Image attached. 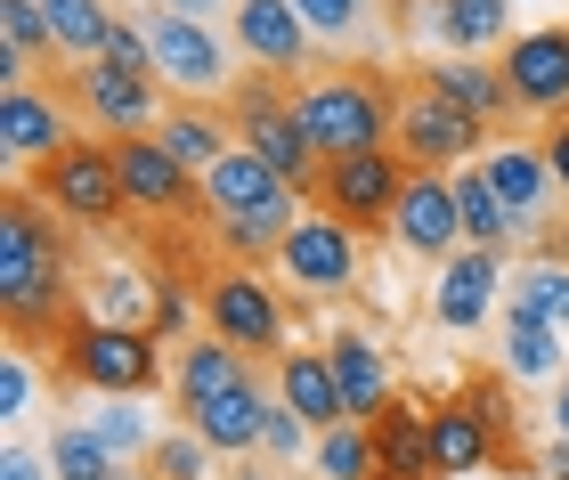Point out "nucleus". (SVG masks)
<instances>
[{
	"label": "nucleus",
	"mask_w": 569,
	"mask_h": 480,
	"mask_svg": "<svg viewBox=\"0 0 569 480\" xmlns=\"http://www.w3.org/2000/svg\"><path fill=\"white\" fill-rule=\"evenodd\" d=\"M0 310H9V342H58V326L73 318V252L24 171L0 196Z\"/></svg>",
	"instance_id": "nucleus-1"
},
{
	"label": "nucleus",
	"mask_w": 569,
	"mask_h": 480,
	"mask_svg": "<svg viewBox=\"0 0 569 480\" xmlns=\"http://www.w3.org/2000/svg\"><path fill=\"white\" fill-rule=\"evenodd\" d=\"M203 212L220 220V237H228L237 261H261V252H277L284 229H293L301 188L284 180L277 163H261L252 147H228V156L203 171Z\"/></svg>",
	"instance_id": "nucleus-2"
},
{
	"label": "nucleus",
	"mask_w": 569,
	"mask_h": 480,
	"mask_svg": "<svg viewBox=\"0 0 569 480\" xmlns=\"http://www.w3.org/2000/svg\"><path fill=\"white\" fill-rule=\"evenodd\" d=\"M301 114V131L318 156H358V147H382L399 131V73H318V82H293L284 90Z\"/></svg>",
	"instance_id": "nucleus-3"
},
{
	"label": "nucleus",
	"mask_w": 569,
	"mask_h": 480,
	"mask_svg": "<svg viewBox=\"0 0 569 480\" xmlns=\"http://www.w3.org/2000/svg\"><path fill=\"white\" fill-rule=\"evenodd\" d=\"M33 196L58 220H73V229H114L122 212H131V196H122V171H114V139H66L58 156H41L33 171Z\"/></svg>",
	"instance_id": "nucleus-4"
},
{
	"label": "nucleus",
	"mask_w": 569,
	"mask_h": 480,
	"mask_svg": "<svg viewBox=\"0 0 569 480\" xmlns=\"http://www.w3.org/2000/svg\"><path fill=\"white\" fill-rule=\"evenodd\" d=\"M58 374L82 391H147L163 359H154V326H122V318H66L58 326Z\"/></svg>",
	"instance_id": "nucleus-5"
},
{
	"label": "nucleus",
	"mask_w": 569,
	"mask_h": 480,
	"mask_svg": "<svg viewBox=\"0 0 569 480\" xmlns=\"http://www.w3.org/2000/svg\"><path fill=\"white\" fill-rule=\"evenodd\" d=\"M480 139H488V122H480L472 107H456V98L439 90L431 73H399V131H391V147H399L407 163L456 171Z\"/></svg>",
	"instance_id": "nucleus-6"
},
{
	"label": "nucleus",
	"mask_w": 569,
	"mask_h": 480,
	"mask_svg": "<svg viewBox=\"0 0 569 480\" xmlns=\"http://www.w3.org/2000/svg\"><path fill=\"white\" fill-rule=\"evenodd\" d=\"M399 188H407V156L399 147H358V156H326L318 171V204L358 237H382L399 212Z\"/></svg>",
	"instance_id": "nucleus-7"
},
{
	"label": "nucleus",
	"mask_w": 569,
	"mask_h": 480,
	"mask_svg": "<svg viewBox=\"0 0 569 480\" xmlns=\"http://www.w3.org/2000/svg\"><path fill=\"white\" fill-rule=\"evenodd\" d=\"M228 122H237V139H244L261 163H277V171H284V180H293L301 196H318V171H326V156L309 147L301 114H293V98H284L277 82H244L237 98H228Z\"/></svg>",
	"instance_id": "nucleus-8"
},
{
	"label": "nucleus",
	"mask_w": 569,
	"mask_h": 480,
	"mask_svg": "<svg viewBox=\"0 0 569 480\" xmlns=\"http://www.w3.org/2000/svg\"><path fill=\"white\" fill-rule=\"evenodd\" d=\"M203 326H212L220 342H237L252 367H261V359H284V301L252 277V261L212 269V286H203Z\"/></svg>",
	"instance_id": "nucleus-9"
},
{
	"label": "nucleus",
	"mask_w": 569,
	"mask_h": 480,
	"mask_svg": "<svg viewBox=\"0 0 569 480\" xmlns=\"http://www.w3.org/2000/svg\"><path fill=\"white\" fill-rule=\"evenodd\" d=\"M277 269L293 277V286H301L309 301L350 293V286H358V229H342L333 212H309V220H293V229H284Z\"/></svg>",
	"instance_id": "nucleus-10"
},
{
	"label": "nucleus",
	"mask_w": 569,
	"mask_h": 480,
	"mask_svg": "<svg viewBox=\"0 0 569 480\" xmlns=\"http://www.w3.org/2000/svg\"><path fill=\"white\" fill-rule=\"evenodd\" d=\"M391 237L423 261H448L463 244V204H456V171L439 163H407V188H399V212H391Z\"/></svg>",
	"instance_id": "nucleus-11"
},
{
	"label": "nucleus",
	"mask_w": 569,
	"mask_h": 480,
	"mask_svg": "<svg viewBox=\"0 0 569 480\" xmlns=\"http://www.w3.org/2000/svg\"><path fill=\"white\" fill-rule=\"evenodd\" d=\"M114 139V171H122V196H131L139 212H203V180L188 163L171 156L163 139H147V131H107Z\"/></svg>",
	"instance_id": "nucleus-12"
},
{
	"label": "nucleus",
	"mask_w": 569,
	"mask_h": 480,
	"mask_svg": "<svg viewBox=\"0 0 569 480\" xmlns=\"http://www.w3.org/2000/svg\"><path fill=\"white\" fill-rule=\"evenodd\" d=\"M154 82H163V73H122L107 58H90V66L66 73V107H82L98 131H147L154 122Z\"/></svg>",
	"instance_id": "nucleus-13"
},
{
	"label": "nucleus",
	"mask_w": 569,
	"mask_h": 480,
	"mask_svg": "<svg viewBox=\"0 0 569 480\" xmlns=\"http://www.w3.org/2000/svg\"><path fill=\"white\" fill-rule=\"evenodd\" d=\"M147 49H154V73L179 82V90H220V82H228V41H220L203 17L163 9V17L147 24Z\"/></svg>",
	"instance_id": "nucleus-14"
},
{
	"label": "nucleus",
	"mask_w": 569,
	"mask_h": 480,
	"mask_svg": "<svg viewBox=\"0 0 569 480\" xmlns=\"http://www.w3.org/2000/svg\"><path fill=\"white\" fill-rule=\"evenodd\" d=\"M505 82L521 114H569V24H546V33H521L505 49Z\"/></svg>",
	"instance_id": "nucleus-15"
},
{
	"label": "nucleus",
	"mask_w": 569,
	"mask_h": 480,
	"mask_svg": "<svg viewBox=\"0 0 569 480\" xmlns=\"http://www.w3.org/2000/svg\"><path fill=\"white\" fill-rule=\"evenodd\" d=\"M488 180H497L512 229H521V237H546V212H553V196H561L553 163H546V139H537V147H521V139H512V147H488Z\"/></svg>",
	"instance_id": "nucleus-16"
},
{
	"label": "nucleus",
	"mask_w": 569,
	"mask_h": 480,
	"mask_svg": "<svg viewBox=\"0 0 569 480\" xmlns=\"http://www.w3.org/2000/svg\"><path fill=\"white\" fill-rule=\"evenodd\" d=\"M73 131H66V107L58 98H41L33 82L0 90V156H9V171H33L41 156H58Z\"/></svg>",
	"instance_id": "nucleus-17"
},
{
	"label": "nucleus",
	"mask_w": 569,
	"mask_h": 480,
	"mask_svg": "<svg viewBox=\"0 0 569 480\" xmlns=\"http://www.w3.org/2000/svg\"><path fill=\"white\" fill-rule=\"evenodd\" d=\"M237 49L261 73H301L309 58V17L293 0H237Z\"/></svg>",
	"instance_id": "nucleus-18"
},
{
	"label": "nucleus",
	"mask_w": 569,
	"mask_h": 480,
	"mask_svg": "<svg viewBox=\"0 0 569 480\" xmlns=\"http://www.w3.org/2000/svg\"><path fill=\"white\" fill-rule=\"evenodd\" d=\"M497 277H505V252H488V244H456L448 261H439V286H431L439 326H480V318H488V301H497Z\"/></svg>",
	"instance_id": "nucleus-19"
},
{
	"label": "nucleus",
	"mask_w": 569,
	"mask_h": 480,
	"mask_svg": "<svg viewBox=\"0 0 569 480\" xmlns=\"http://www.w3.org/2000/svg\"><path fill=\"white\" fill-rule=\"evenodd\" d=\"M375 480H439L431 423H423L416 399H382L375 408Z\"/></svg>",
	"instance_id": "nucleus-20"
},
{
	"label": "nucleus",
	"mask_w": 569,
	"mask_h": 480,
	"mask_svg": "<svg viewBox=\"0 0 569 480\" xmlns=\"http://www.w3.org/2000/svg\"><path fill=\"white\" fill-rule=\"evenodd\" d=\"M277 399L309 423V432H326V423H342V416H350L342 374H333L326 350H284V359H277Z\"/></svg>",
	"instance_id": "nucleus-21"
},
{
	"label": "nucleus",
	"mask_w": 569,
	"mask_h": 480,
	"mask_svg": "<svg viewBox=\"0 0 569 480\" xmlns=\"http://www.w3.org/2000/svg\"><path fill=\"white\" fill-rule=\"evenodd\" d=\"M188 423L212 440V457H244V448H261V432H269V399H261V383H237V391L188 408Z\"/></svg>",
	"instance_id": "nucleus-22"
},
{
	"label": "nucleus",
	"mask_w": 569,
	"mask_h": 480,
	"mask_svg": "<svg viewBox=\"0 0 569 480\" xmlns=\"http://www.w3.org/2000/svg\"><path fill=\"white\" fill-rule=\"evenodd\" d=\"M326 359H333V374H342L350 416H367V423H375V408L391 399V367H382V350L358 334V326H342V334H326Z\"/></svg>",
	"instance_id": "nucleus-23"
},
{
	"label": "nucleus",
	"mask_w": 569,
	"mask_h": 480,
	"mask_svg": "<svg viewBox=\"0 0 569 480\" xmlns=\"http://www.w3.org/2000/svg\"><path fill=\"white\" fill-rule=\"evenodd\" d=\"M237 383H252V359L237 342H188V359H179V374H171V391H179V408H203V399H220V391H237Z\"/></svg>",
	"instance_id": "nucleus-24"
},
{
	"label": "nucleus",
	"mask_w": 569,
	"mask_h": 480,
	"mask_svg": "<svg viewBox=\"0 0 569 480\" xmlns=\"http://www.w3.org/2000/svg\"><path fill=\"white\" fill-rule=\"evenodd\" d=\"M512 24V0H431V33L448 41V58H480Z\"/></svg>",
	"instance_id": "nucleus-25"
},
{
	"label": "nucleus",
	"mask_w": 569,
	"mask_h": 480,
	"mask_svg": "<svg viewBox=\"0 0 569 480\" xmlns=\"http://www.w3.org/2000/svg\"><path fill=\"white\" fill-rule=\"evenodd\" d=\"M456 204H463V244H488V252H505L512 237V212H505V196L497 180H488V163H456Z\"/></svg>",
	"instance_id": "nucleus-26"
},
{
	"label": "nucleus",
	"mask_w": 569,
	"mask_h": 480,
	"mask_svg": "<svg viewBox=\"0 0 569 480\" xmlns=\"http://www.w3.org/2000/svg\"><path fill=\"white\" fill-rule=\"evenodd\" d=\"M431 82L456 98V107H472L480 122H497V114H521L512 107V82H505V66H480V58H439L431 66Z\"/></svg>",
	"instance_id": "nucleus-27"
},
{
	"label": "nucleus",
	"mask_w": 569,
	"mask_h": 480,
	"mask_svg": "<svg viewBox=\"0 0 569 480\" xmlns=\"http://www.w3.org/2000/svg\"><path fill=\"white\" fill-rule=\"evenodd\" d=\"M309 464H318L326 480H375V423H367V416L326 423L318 448H309Z\"/></svg>",
	"instance_id": "nucleus-28"
},
{
	"label": "nucleus",
	"mask_w": 569,
	"mask_h": 480,
	"mask_svg": "<svg viewBox=\"0 0 569 480\" xmlns=\"http://www.w3.org/2000/svg\"><path fill=\"white\" fill-rule=\"evenodd\" d=\"M49 472L58 480H122V457L98 440V423H58L49 432Z\"/></svg>",
	"instance_id": "nucleus-29"
},
{
	"label": "nucleus",
	"mask_w": 569,
	"mask_h": 480,
	"mask_svg": "<svg viewBox=\"0 0 569 480\" xmlns=\"http://www.w3.org/2000/svg\"><path fill=\"white\" fill-rule=\"evenodd\" d=\"M505 367L521 374V383H546V374H561V342H553V318L505 310Z\"/></svg>",
	"instance_id": "nucleus-30"
},
{
	"label": "nucleus",
	"mask_w": 569,
	"mask_h": 480,
	"mask_svg": "<svg viewBox=\"0 0 569 480\" xmlns=\"http://www.w3.org/2000/svg\"><path fill=\"white\" fill-rule=\"evenodd\" d=\"M107 33H114L107 0H49V41H58V58H98Z\"/></svg>",
	"instance_id": "nucleus-31"
},
{
	"label": "nucleus",
	"mask_w": 569,
	"mask_h": 480,
	"mask_svg": "<svg viewBox=\"0 0 569 480\" xmlns=\"http://www.w3.org/2000/svg\"><path fill=\"white\" fill-rule=\"evenodd\" d=\"M154 139H163V147H171V156L188 163V171H212V163L228 156V122H220V114H188V107H179V114H171Z\"/></svg>",
	"instance_id": "nucleus-32"
},
{
	"label": "nucleus",
	"mask_w": 569,
	"mask_h": 480,
	"mask_svg": "<svg viewBox=\"0 0 569 480\" xmlns=\"http://www.w3.org/2000/svg\"><path fill=\"white\" fill-rule=\"evenodd\" d=\"M512 310H529V318H553L569 310V269L561 261H529V269H512Z\"/></svg>",
	"instance_id": "nucleus-33"
},
{
	"label": "nucleus",
	"mask_w": 569,
	"mask_h": 480,
	"mask_svg": "<svg viewBox=\"0 0 569 480\" xmlns=\"http://www.w3.org/2000/svg\"><path fill=\"white\" fill-rule=\"evenodd\" d=\"M0 49H17V58H58L41 0H0Z\"/></svg>",
	"instance_id": "nucleus-34"
},
{
	"label": "nucleus",
	"mask_w": 569,
	"mask_h": 480,
	"mask_svg": "<svg viewBox=\"0 0 569 480\" xmlns=\"http://www.w3.org/2000/svg\"><path fill=\"white\" fill-rule=\"evenodd\" d=\"M203 457H212V440L188 423V432H171V440L147 448V480H203Z\"/></svg>",
	"instance_id": "nucleus-35"
},
{
	"label": "nucleus",
	"mask_w": 569,
	"mask_h": 480,
	"mask_svg": "<svg viewBox=\"0 0 569 480\" xmlns=\"http://www.w3.org/2000/svg\"><path fill=\"white\" fill-rule=\"evenodd\" d=\"M98 399H107V408H98L90 423H98V440H107L114 448V457H147V423H139V408H122V399H131V391H98Z\"/></svg>",
	"instance_id": "nucleus-36"
},
{
	"label": "nucleus",
	"mask_w": 569,
	"mask_h": 480,
	"mask_svg": "<svg viewBox=\"0 0 569 480\" xmlns=\"http://www.w3.org/2000/svg\"><path fill=\"white\" fill-rule=\"evenodd\" d=\"M293 9L309 17V33H326V41H350L358 24H367V0H293Z\"/></svg>",
	"instance_id": "nucleus-37"
},
{
	"label": "nucleus",
	"mask_w": 569,
	"mask_h": 480,
	"mask_svg": "<svg viewBox=\"0 0 569 480\" xmlns=\"http://www.w3.org/2000/svg\"><path fill=\"white\" fill-rule=\"evenodd\" d=\"M309 440H318V432H309V423H301V416L277 399V408H269V432H261V448H269L277 464H301V457H309Z\"/></svg>",
	"instance_id": "nucleus-38"
},
{
	"label": "nucleus",
	"mask_w": 569,
	"mask_h": 480,
	"mask_svg": "<svg viewBox=\"0 0 569 480\" xmlns=\"http://www.w3.org/2000/svg\"><path fill=\"white\" fill-rule=\"evenodd\" d=\"M33 391H41V374H33V359H24V342H9V367H0V416H24L33 408Z\"/></svg>",
	"instance_id": "nucleus-39"
},
{
	"label": "nucleus",
	"mask_w": 569,
	"mask_h": 480,
	"mask_svg": "<svg viewBox=\"0 0 569 480\" xmlns=\"http://www.w3.org/2000/svg\"><path fill=\"white\" fill-rule=\"evenodd\" d=\"M107 66H122V73H154V49H147V33L139 24H122L114 17V33H107V49H98Z\"/></svg>",
	"instance_id": "nucleus-40"
},
{
	"label": "nucleus",
	"mask_w": 569,
	"mask_h": 480,
	"mask_svg": "<svg viewBox=\"0 0 569 480\" xmlns=\"http://www.w3.org/2000/svg\"><path fill=\"white\" fill-rule=\"evenodd\" d=\"M546 163H553V180L569 196V114H553V131H546Z\"/></svg>",
	"instance_id": "nucleus-41"
},
{
	"label": "nucleus",
	"mask_w": 569,
	"mask_h": 480,
	"mask_svg": "<svg viewBox=\"0 0 569 480\" xmlns=\"http://www.w3.org/2000/svg\"><path fill=\"white\" fill-rule=\"evenodd\" d=\"M0 480H41V457L33 448H9V457H0Z\"/></svg>",
	"instance_id": "nucleus-42"
},
{
	"label": "nucleus",
	"mask_w": 569,
	"mask_h": 480,
	"mask_svg": "<svg viewBox=\"0 0 569 480\" xmlns=\"http://www.w3.org/2000/svg\"><path fill=\"white\" fill-rule=\"evenodd\" d=\"M537 472H546V480H569V440L553 432V448H546V464H537Z\"/></svg>",
	"instance_id": "nucleus-43"
},
{
	"label": "nucleus",
	"mask_w": 569,
	"mask_h": 480,
	"mask_svg": "<svg viewBox=\"0 0 569 480\" xmlns=\"http://www.w3.org/2000/svg\"><path fill=\"white\" fill-rule=\"evenodd\" d=\"M163 9H179V17H220V0H163Z\"/></svg>",
	"instance_id": "nucleus-44"
},
{
	"label": "nucleus",
	"mask_w": 569,
	"mask_h": 480,
	"mask_svg": "<svg viewBox=\"0 0 569 480\" xmlns=\"http://www.w3.org/2000/svg\"><path fill=\"white\" fill-rule=\"evenodd\" d=\"M553 432H561V440H569V383H561V391H553Z\"/></svg>",
	"instance_id": "nucleus-45"
},
{
	"label": "nucleus",
	"mask_w": 569,
	"mask_h": 480,
	"mask_svg": "<svg viewBox=\"0 0 569 480\" xmlns=\"http://www.w3.org/2000/svg\"><path fill=\"white\" fill-rule=\"evenodd\" d=\"M277 480H326V472H318V464H309V472H301V464H284Z\"/></svg>",
	"instance_id": "nucleus-46"
},
{
	"label": "nucleus",
	"mask_w": 569,
	"mask_h": 480,
	"mask_svg": "<svg viewBox=\"0 0 569 480\" xmlns=\"http://www.w3.org/2000/svg\"><path fill=\"white\" fill-rule=\"evenodd\" d=\"M561 326H569V310H561Z\"/></svg>",
	"instance_id": "nucleus-47"
},
{
	"label": "nucleus",
	"mask_w": 569,
	"mask_h": 480,
	"mask_svg": "<svg viewBox=\"0 0 569 480\" xmlns=\"http://www.w3.org/2000/svg\"><path fill=\"white\" fill-rule=\"evenodd\" d=\"M41 9H49V0H41Z\"/></svg>",
	"instance_id": "nucleus-48"
}]
</instances>
